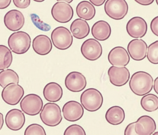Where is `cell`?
<instances>
[{
  "label": "cell",
  "mask_w": 158,
  "mask_h": 135,
  "mask_svg": "<svg viewBox=\"0 0 158 135\" xmlns=\"http://www.w3.org/2000/svg\"><path fill=\"white\" fill-rule=\"evenodd\" d=\"M25 135H46L44 128L40 125L33 124L28 126L24 132Z\"/></svg>",
  "instance_id": "obj_30"
},
{
  "label": "cell",
  "mask_w": 158,
  "mask_h": 135,
  "mask_svg": "<svg viewBox=\"0 0 158 135\" xmlns=\"http://www.w3.org/2000/svg\"><path fill=\"white\" fill-rule=\"evenodd\" d=\"M89 1L91 2V4L97 6V7L103 5L106 1V0H89Z\"/></svg>",
  "instance_id": "obj_37"
},
{
  "label": "cell",
  "mask_w": 158,
  "mask_h": 135,
  "mask_svg": "<svg viewBox=\"0 0 158 135\" xmlns=\"http://www.w3.org/2000/svg\"><path fill=\"white\" fill-rule=\"evenodd\" d=\"M64 117L67 121L76 122L84 115V109L81 104L75 101H71L64 105L62 109Z\"/></svg>",
  "instance_id": "obj_15"
},
{
  "label": "cell",
  "mask_w": 158,
  "mask_h": 135,
  "mask_svg": "<svg viewBox=\"0 0 158 135\" xmlns=\"http://www.w3.org/2000/svg\"><path fill=\"white\" fill-rule=\"evenodd\" d=\"M153 83V78L150 74L145 71H139L133 74L129 85L135 94L143 96L151 91Z\"/></svg>",
  "instance_id": "obj_1"
},
{
  "label": "cell",
  "mask_w": 158,
  "mask_h": 135,
  "mask_svg": "<svg viewBox=\"0 0 158 135\" xmlns=\"http://www.w3.org/2000/svg\"><path fill=\"white\" fill-rule=\"evenodd\" d=\"M70 30L74 37L77 39H82L89 34L90 27L85 20L77 19L71 24Z\"/></svg>",
  "instance_id": "obj_23"
},
{
  "label": "cell",
  "mask_w": 158,
  "mask_h": 135,
  "mask_svg": "<svg viewBox=\"0 0 158 135\" xmlns=\"http://www.w3.org/2000/svg\"><path fill=\"white\" fill-rule=\"evenodd\" d=\"M63 89L57 83H48L43 90V95L47 101L52 102H58L63 96Z\"/></svg>",
  "instance_id": "obj_22"
},
{
  "label": "cell",
  "mask_w": 158,
  "mask_h": 135,
  "mask_svg": "<svg viewBox=\"0 0 158 135\" xmlns=\"http://www.w3.org/2000/svg\"><path fill=\"white\" fill-rule=\"evenodd\" d=\"M126 30L131 37L142 38L147 33L148 25L145 20L141 17H133L127 22Z\"/></svg>",
  "instance_id": "obj_11"
},
{
  "label": "cell",
  "mask_w": 158,
  "mask_h": 135,
  "mask_svg": "<svg viewBox=\"0 0 158 135\" xmlns=\"http://www.w3.org/2000/svg\"><path fill=\"white\" fill-rule=\"evenodd\" d=\"M13 56L11 50L6 46L0 45V71L8 68L11 65Z\"/></svg>",
  "instance_id": "obj_28"
},
{
  "label": "cell",
  "mask_w": 158,
  "mask_h": 135,
  "mask_svg": "<svg viewBox=\"0 0 158 135\" xmlns=\"http://www.w3.org/2000/svg\"><path fill=\"white\" fill-rule=\"evenodd\" d=\"M15 7L21 9H27L31 3V0H13Z\"/></svg>",
  "instance_id": "obj_32"
},
{
  "label": "cell",
  "mask_w": 158,
  "mask_h": 135,
  "mask_svg": "<svg viewBox=\"0 0 158 135\" xmlns=\"http://www.w3.org/2000/svg\"><path fill=\"white\" fill-rule=\"evenodd\" d=\"M111 65L116 67H126L130 61V57L126 49L121 46L114 48L108 55Z\"/></svg>",
  "instance_id": "obj_16"
},
{
  "label": "cell",
  "mask_w": 158,
  "mask_h": 135,
  "mask_svg": "<svg viewBox=\"0 0 158 135\" xmlns=\"http://www.w3.org/2000/svg\"><path fill=\"white\" fill-rule=\"evenodd\" d=\"M32 46L35 52L42 56L48 55L52 48L51 40L45 35H40L36 37L33 40Z\"/></svg>",
  "instance_id": "obj_20"
},
{
  "label": "cell",
  "mask_w": 158,
  "mask_h": 135,
  "mask_svg": "<svg viewBox=\"0 0 158 135\" xmlns=\"http://www.w3.org/2000/svg\"><path fill=\"white\" fill-rule=\"evenodd\" d=\"M40 114L42 122L46 125L54 127L60 124L62 120L60 106L54 103H47Z\"/></svg>",
  "instance_id": "obj_4"
},
{
  "label": "cell",
  "mask_w": 158,
  "mask_h": 135,
  "mask_svg": "<svg viewBox=\"0 0 158 135\" xmlns=\"http://www.w3.org/2000/svg\"><path fill=\"white\" fill-rule=\"evenodd\" d=\"M135 122L130 123L126 128L124 131L125 135H136L135 131Z\"/></svg>",
  "instance_id": "obj_34"
},
{
  "label": "cell",
  "mask_w": 158,
  "mask_h": 135,
  "mask_svg": "<svg viewBox=\"0 0 158 135\" xmlns=\"http://www.w3.org/2000/svg\"><path fill=\"white\" fill-rule=\"evenodd\" d=\"M11 2V0H0V10L8 8Z\"/></svg>",
  "instance_id": "obj_35"
},
{
  "label": "cell",
  "mask_w": 158,
  "mask_h": 135,
  "mask_svg": "<svg viewBox=\"0 0 158 135\" xmlns=\"http://www.w3.org/2000/svg\"><path fill=\"white\" fill-rule=\"evenodd\" d=\"M64 135H85V131L81 126L73 125L66 128Z\"/></svg>",
  "instance_id": "obj_31"
},
{
  "label": "cell",
  "mask_w": 158,
  "mask_h": 135,
  "mask_svg": "<svg viewBox=\"0 0 158 135\" xmlns=\"http://www.w3.org/2000/svg\"><path fill=\"white\" fill-rule=\"evenodd\" d=\"M147 58L152 64H158V41H155L149 46Z\"/></svg>",
  "instance_id": "obj_29"
},
{
  "label": "cell",
  "mask_w": 158,
  "mask_h": 135,
  "mask_svg": "<svg viewBox=\"0 0 158 135\" xmlns=\"http://www.w3.org/2000/svg\"><path fill=\"white\" fill-rule=\"evenodd\" d=\"M81 52L85 58L90 61H95L102 55V46L96 39L89 38L82 44Z\"/></svg>",
  "instance_id": "obj_9"
},
{
  "label": "cell",
  "mask_w": 158,
  "mask_h": 135,
  "mask_svg": "<svg viewBox=\"0 0 158 135\" xmlns=\"http://www.w3.org/2000/svg\"><path fill=\"white\" fill-rule=\"evenodd\" d=\"M51 39L54 46L62 50L71 47L73 41L70 31L64 26H59L53 30L51 34Z\"/></svg>",
  "instance_id": "obj_5"
},
{
  "label": "cell",
  "mask_w": 158,
  "mask_h": 135,
  "mask_svg": "<svg viewBox=\"0 0 158 135\" xmlns=\"http://www.w3.org/2000/svg\"><path fill=\"white\" fill-rule=\"evenodd\" d=\"M4 23L5 26L9 30L16 32L21 30L24 26V16L23 14L18 10H11L4 16Z\"/></svg>",
  "instance_id": "obj_14"
},
{
  "label": "cell",
  "mask_w": 158,
  "mask_h": 135,
  "mask_svg": "<svg viewBox=\"0 0 158 135\" xmlns=\"http://www.w3.org/2000/svg\"><path fill=\"white\" fill-rule=\"evenodd\" d=\"M135 129L137 135H151L156 130V123L151 117L142 116L135 122Z\"/></svg>",
  "instance_id": "obj_19"
},
{
  "label": "cell",
  "mask_w": 158,
  "mask_h": 135,
  "mask_svg": "<svg viewBox=\"0 0 158 135\" xmlns=\"http://www.w3.org/2000/svg\"><path fill=\"white\" fill-rule=\"evenodd\" d=\"M34 1L36 2H41L45 1V0H33Z\"/></svg>",
  "instance_id": "obj_41"
},
{
  "label": "cell",
  "mask_w": 158,
  "mask_h": 135,
  "mask_svg": "<svg viewBox=\"0 0 158 135\" xmlns=\"http://www.w3.org/2000/svg\"><path fill=\"white\" fill-rule=\"evenodd\" d=\"M91 34L97 40L105 41L110 37L111 34L110 25L104 21H97L92 26Z\"/></svg>",
  "instance_id": "obj_21"
},
{
  "label": "cell",
  "mask_w": 158,
  "mask_h": 135,
  "mask_svg": "<svg viewBox=\"0 0 158 135\" xmlns=\"http://www.w3.org/2000/svg\"><path fill=\"white\" fill-rule=\"evenodd\" d=\"M3 124H4L3 115L2 113H0V130L2 129Z\"/></svg>",
  "instance_id": "obj_39"
},
{
  "label": "cell",
  "mask_w": 158,
  "mask_h": 135,
  "mask_svg": "<svg viewBox=\"0 0 158 135\" xmlns=\"http://www.w3.org/2000/svg\"><path fill=\"white\" fill-rule=\"evenodd\" d=\"M24 94L23 88L16 83H11L4 87L2 93V97L4 102L10 105L19 103Z\"/></svg>",
  "instance_id": "obj_8"
},
{
  "label": "cell",
  "mask_w": 158,
  "mask_h": 135,
  "mask_svg": "<svg viewBox=\"0 0 158 135\" xmlns=\"http://www.w3.org/2000/svg\"><path fill=\"white\" fill-rule=\"evenodd\" d=\"M43 102L40 96L30 94L25 96L20 103L22 111L28 115L35 116L41 112Z\"/></svg>",
  "instance_id": "obj_7"
},
{
  "label": "cell",
  "mask_w": 158,
  "mask_h": 135,
  "mask_svg": "<svg viewBox=\"0 0 158 135\" xmlns=\"http://www.w3.org/2000/svg\"><path fill=\"white\" fill-rule=\"evenodd\" d=\"M127 49L132 59L140 61L146 57L148 45L142 39H134L129 42Z\"/></svg>",
  "instance_id": "obj_17"
},
{
  "label": "cell",
  "mask_w": 158,
  "mask_h": 135,
  "mask_svg": "<svg viewBox=\"0 0 158 135\" xmlns=\"http://www.w3.org/2000/svg\"><path fill=\"white\" fill-rule=\"evenodd\" d=\"M8 43L13 52L22 55L27 52L30 48L31 37L27 33L20 31L12 34L8 39Z\"/></svg>",
  "instance_id": "obj_2"
},
{
  "label": "cell",
  "mask_w": 158,
  "mask_h": 135,
  "mask_svg": "<svg viewBox=\"0 0 158 135\" xmlns=\"http://www.w3.org/2000/svg\"><path fill=\"white\" fill-rule=\"evenodd\" d=\"M108 73L110 82L117 87L125 85L130 79V72L125 67L112 66L108 70Z\"/></svg>",
  "instance_id": "obj_12"
},
{
  "label": "cell",
  "mask_w": 158,
  "mask_h": 135,
  "mask_svg": "<svg viewBox=\"0 0 158 135\" xmlns=\"http://www.w3.org/2000/svg\"><path fill=\"white\" fill-rule=\"evenodd\" d=\"M150 28L152 33L156 36H158V16L152 19L151 22Z\"/></svg>",
  "instance_id": "obj_33"
},
{
  "label": "cell",
  "mask_w": 158,
  "mask_h": 135,
  "mask_svg": "<svg viewBox=\"0 0 158 135\" xmlns=\"http://www.w3.org/2000/svg\"><path fill=\"white\" fill-rule=\"evenodd\" d=\"M53 19L60 23H66L72 20L73 17L74 11L70 4L65 2H56L51 10Z\"/></svg>",
  "instance_id": "obj_10"
},
{
  "label": "cell",
  "mask_w": 158,
  "mask_h": 135,
  "mask_svg": "<svg viewBox=\"0 0 158 135\" xmlns=\"http://www.w3.org/2000/svg\"><path fill=\"white\" fill-rule=\"evenodd\" d=\"M125 118V113L123 109L119 106L110 107L105 114L106 121L111 125H117L122 124Z\"/></svg>",
  "instance_id": "obj_24"
},
{
  "label": "cell",
  "mask_w": 158,
  "mask_h": 135,
  "mask_svg": "<svg viewBox=\"0 0 158 135\" xmlns=\"http://www.w3.org/2000/svg\"><path fill=\"white\" fill-rule=\"evenodd\" d=\"M153 88H154V91L156 94H158V77H157L155 79L154 82V84H153Z\"/></svg>",
  "instance_id": "obj_38"
},
{
  "label": "cell",
  "mask_w": 158,
  "mask_h": 135,
  "mask_svg": "<svg viewBox=\"0 0 158 135\" xmlns=\"http://www.w3.org/2000/svg\"><path fill=\"white\" fill-rule=\"evenodd\" d=\"M104 10L111 19L122 20L128 13V4L126 0H107L104 5Z\"/></svg>",
  "instance_id": "obj_6"
},
{
  "label": "cell",
  "mask_w": 158,
  "mask_h": 135,
  "mask_svg": "<svg viewBox=\"0 0 158 135\" xmlns=\"http://www.w3.org/2000/svg\"><path fill=\"white\" fill-rule=\"evenodd\" d=\"M58 2H64L68 3H71L73 2V0H57Z\"/></svg>",
  "instance_id": "obj_40"
},
{
  "label": "cell",
  "mask_w": 158,
  "mask_h": 135,
  "mask_svg": "<svg viewBox=\"0 0 158 135\" xmlns=\"http://www.w3.org/2000/svg\"><path fill=\"white\" fill-rule=\"evenodd\" d=\"M26 119L24 114L18 109H13L7 113L5 117V123L8 128L17 131L23 126Z\"/></svg>",
  "instance_id": "obj_18"
},
{
  "label": "cell",
  "mask_w": 158,
  "mask_h": 135,
  "mask_svg": "<svg viewBox=\"0 0 158 135\" xmlns=\"http://www.w3.org/2000/svg\"><path fill=\"white\" fill-rule=\"evenodd\" d=\"M76 13L80 19L90 21L96 15V9L93 4L87 1H83L78 3L76 8Z\"/></svg>",
  "instance_id": "obj_25"
},
{
  "label": "cell",
  "mask_w": 158,
  "mask_h": 135,
  "mask_svg": "<svg viewBox=\"0 0 158 135\" xmlns=\"http://www.w3.org/2000/svg\"><path fill=\"white\" fill-rule=\"evenodd\" d=\"M19 77L17 73L11 69H7L0 72V86L4 88L11 83L18 84Z\"/></svg>",
  "instance_id": "obj_26"
},
{
  "label": "cell",
  "mask_w": 158,
  "mask_h": 135,
  "mask_svg": "<svg viewBox=\"0 0 158 135\" xmlns=\"http://www.w3.org/2000/svg\"><path fill=\"white\" fill-rule=\"evenodd\" d=\"M141 107L148 112L156 111L158 108V97L153 94H145L140 101Z\"/></svg>",
  "instance_id": "obj_27"
},
{
  "label": "cell",
  "mask_w": 158,
  "mask_h": 135,
  "mask_svg": "<svg viewBox=\"0 0 158 135\" xmlns=\"http://www.w3.org/2000/svg\"><path fill=\"white\" fill-rule=\"evenodd\" d=\"M64 83L69 91L73 92H79L86 87V79L80 72L73 71L67 75Z\"/></svg>",
  "instance_id": "obj_13"
},
{
  "label": "cell",
  "mask_w": 158,
  "mask_h": 135,
  "mask_svg": "<svg viewBox=\"0 0 158 135\" xmlns=\"http://www.w3.org/2000/svg\"><path fill=\"white\" fill-rule=\"evenodd\" d=\"M135 1L137 3L143 6L151 5L154 1V0H135Z\"/></svg>",
  "instance_id": "obj_36"
},
{
  "label": "cell",
  "mask_w": 158,
  "mask_h": 135,
  "mask_svg": "<svg viewBox=\"0 0 158 135\" xmlns=\"http://www.w3.org/2000/svg\"><path fill=\"white\" fill-rule=\"evenodd\" d=\"M81 104L89 112H96L102 106L103 96L101 93L94 88H89L84 91L80 96Z\"/></svg>",
  "instance_id": "obj_3"
}]
</instances>
